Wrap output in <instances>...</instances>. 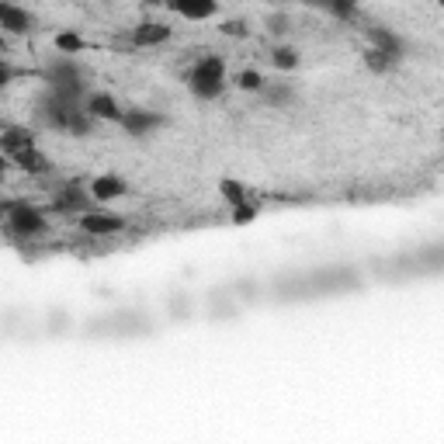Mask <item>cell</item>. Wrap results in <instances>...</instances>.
I'll return each mask as SVG.
<instances>
[{"mask_svg":"<svg viewBox=\"0 0 444 444\" xmlns=\"http://www.w3.org/2000/svg\"><path fill=\"white\" fill-rule=\"evenodd\" d=\"M0 21H3V28L14 31V35H21V31L31 28V14H28V10H17L14 3H0Z\"/></svg>","mask_w":444,"mask_h":444,"instance_id":"ba28073f","label":"cell"},{"mask_svg":"<svg viewBox=\"0 0 444 444\" xmlns=\"http://www.w3.org/2000/svg\"><path fill=\"white\" fill-rule=\"evenodd\" d=\"M239 87H243V91H264V80H260V73L250 70V73L239 77Z\"/></svg>","mask_w":444,"mask_h":444,"instance_id":"5bb4252c","label":"cell"},{"mask_svg":"<svg viewBox=\"0 0 444 444\" xmlns=\"http://www.w3.org/2000/svg\"><path fill=\"white\" fill-rule=\"evenodd\" d=\"M84 111H87L91 118H114V121H121V118H125V111L118 108V101H114L111 94H87Z\"/></svg>","mask_w":444,"mask_h":444,"instance_id":"8992f818","label":"cell"},{"mask_svg":"<svg viewBox=\"0 0 444 444\" xmlns=\"http://www.w3.org/2000/svg\"><path fill=\"white\" fill-rule=\"evenodd\" d=\"M121 125H125V132L142 135V132H149L153 125H160V114H149V111H125Z\"/></svg>","mask_w":444,"mask_h":444,"instance_id":"9c48e42d","label":"cell"},{"mask_svg":"<svg viewBox=\"0 0 444 444\" xmlns=\"http://www.w3.org/2000/svg\"><path fill=\"white\" fill-rule=\"evenodd\" d=\"M80 229L91 232V236H111V232H121L125 219L121 216H94V212H84L80 216Z\"/></svg>","mask_w":444,"mask_h":444,"instance_id":"277c9868","label":"cell"},{"mask_svg":"<svg viewBox=\"0 0 444 444\" xmlns=\"http://www.w3.org/2000/svg\"><path fill=\"white\" fill-rule=\"evenodd\" d=\"M271 59H274V66H281V70H292V66L299 63V56H295L292 49H274Z\"/></svg>","mask_w":444,"mask_h":444,"instance_id":"4fadbf2b","label":"cell"},{"mask_svg":"<svg viewBox=\"0 0 444 444\" xmlns=\"http://www.w3.org/2000/svg\"><path fill=\"white\" fill-rule=\"evenodd\" d=\"M167 24H139L135 31H132V42L135 45H156V42H167Z\"/></svg>","mask_w":444,"mask_h":444,"instance_id":"30bf717a","label":"cell"},{"mask_svg":"<svg viewBox=\"0 0 444 444\" xmlns=\"http://www.w3.org/2000/svg\"><path fill=\"white\" fill-rule=\"evenodd\" d=\"M3 229H7L10 236L28 239V236L45 232L49 222H45V216H42L38 209H31L28 202H7V205H3Z\"/></svg>","mask_w":444,"mask_h":444,"instance_id":"7a4b0ae2","label":"cell"},{"mask_svg":"<svg viewBox=\"0 0 444 444\" xmlns=\"http://www.w3.org/2000/svg\"><path fill=\"white\" fill-rule=\"evenodd\" d=\"M84 42L80 38H73V35H59V49H80Z\"/></svg>","mask_w":444,"mask_h":444,"instance_id":"9a60e30c","label":"cell"},{"mask_svg":"<svg viewBox=\"0 0 444 444\" xmlns=\"http://www.w3.org/2000/svg\"><path fill=\"white\" fill-rule=\"evenodd\" d=\"M7 160H14L21 170H28V174H45L49 170V160L35 149V146H24V149H17V153H7Z\"/></svg>","mask_w":444,"mask_h":444,"instance_id":"52a82bcc","label":"cell"},{"mask_svg":"<svg viewBox=\"0 0 444 444\" xmlns=\"http://www.w3.org/2000/svg\"><path fill=\"white\" fill-rule=\"evenodd\" d=\"M350 285H354V274H350V271H320V274H309V278H302V281L281 285L278 295H285V299H302V295L340 292V288H350Z\"/></svg>","mask_w":444,"mask_h":444,"instance_id":"6da1fadb","label":"cell"},{"mask_svg":"<svg viewBox=\"0 0 444 444\" xmlns=\"http://www.w3.org/2000/svg\"><path fill=\"white\" fill-rule=\"evenodd\" d=\"M267 24H271V31H285V28H288V17H281V14H278V17H271Z\"/></svg>","mask_w":444,"mask_h":444,"instance_id":"2e32d148","label":"cell"},{"mask_svg":"<svg viewBox=\"0 0 444 444\" xmlns=\"http://www.w3.org/2000/svg\"><path fill=\"white\" fill-rule=\"evenodd\" d=\"M250 216H253V205H239L236 209V219H250Z\"/></svg>","mask_w":444,"mask_h":444,"instance_id":"e0dca14e","label":"cell"},{"mask_svg":"<svg viewBox=\"0 0 444 444\" xmlns=\"http://www.w3.org/2000/svg\"><path fill=\"white\" fill-rule=\"evenodd\" d=\"M91 195L101 198V202H111V198H121V195H125V184H121L118 177H98V181L91 184Z\"/></svg>","mask_w":444,"mask_h":444,"instance_id":"8fae6325","label":"cell"},{"mask_svg":"<svg viewBox=\"0 0 444 444\" xmlns=\"http://www.w3.org/2000/svg\"><path fill=\"white\" fill-rule=\"evenodd\" d=\"M222 80H225V66H222L219 56H202L191 73H188V84L198 98H216L222 94Z\"/></svg>","mask_w":444,"mask_h":444,"instance_id":"3957f363","label":"cell"},{"mask_svg":"<svg viewBox=\"0 0 444 444\" xmlns=\"http://www.w3.org/2000/svg\"><path fill=\"white\" fill-rule=\"evenodd\" d=\"M174 10L184 14V17H212L216 3H174Z\"/></svg>","mask_w":444,"mask_h":444,"instance_id":"7c38bea8","label":"cell"},{"mask_svg":"<svg viewBox=\"0 0 444 444\" xmlns=\"http://www.w3.org/2000/svg\"><path fill=\"white\" fill-rule=\"evenodd\" d=\"M91 330H111V333H139L146 330V320H139V316H132V313H118V316H105V320H98V323H91Z\"/></svg>","mask_w":444,"mask_h":444,"instance_id":"5b68a950","label":"cell"}]
</instances>
